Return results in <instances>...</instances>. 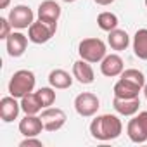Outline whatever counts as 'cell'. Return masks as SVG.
I'll return each mask as SVG.
<instances>
[{
    "label": "cell",
    "mask_w": 147,
    "mask_h": 147,
    "mask_svg": "<svg viewBox=\"0 0 147 147\" xmlns=\"http://www.w3.org/2000/svg\"><path fill=\"white\" fill-rule=\"evenodd\" d=\"M123 131V123L118 116L114 114H100L90 123V133L95 140L107 142L114 140L121 135Z\"/></svg>",
    "instance_id": "obj_1"
},
{
    "label": "cell",
    "mask_w": 147,
    "mask_h": 147,
    "mask_svg": "<svg viewBox=\"0 0 147 147\" xmlns=\"http://www.w3.org/2000/svg\"><path fill=\"white\" fill-rule=\"evenodd\" d=\"M36 83L35 73L30 69H19L16 71L11 82H9V94L16 99H23L24 95H28L30 92H33Z\"/></svg>",
    "instance_id": "obj_2"
},
{
    "label": "cell",
    "mask_w": 147,
    "mask_h": 147,
    "mask_svg": "<svg viewBox=\"0 0 147 147\" xmlns=\"http://www.w3.org/2000/svg\"><path fill=\"white\" fill-rule=\"evenodd\" d=\"M106 43L100 40V38H85L80 42L78 45V54L83 61L90 62V64H95V62H100L107 54H106Z\"/></svg>",
    "instance_id": "obj_3"
},
{
    "label": "cell",
    "mask_w": 147,
    "mask_h": 147,
    "mask_svg": "<svg viewBox=\"0 0 147 147\" xmlns=\"http://www.w3.org/2000/svg\"><path fill=\"white\" fill-rule=\"evenodd\" d=\"M57 31V23H45L42 19L33 21V24L28 28V38L31 43L42 45L47 43Z\"/></svg>",
    "instance_id": "obj_4"
},
{
    "label": "cell",
    "mask_w": 147,
    "mask_h": 147,
    "mask_svg": "<svg viewBox=\"0 0 147 147\" xmlns=\"http://www.w3.org/2000/svg\"><path fill=\"white\" fill-rule=\"evenodd\" d=\"M126 135H128V138L133 144H144V142H147V111L133 114V118L128 121Z\"/></svg>",
    "instance_id": "obj_5"
},
{
    "label": "cell",
    "mask_w": 147,
    "mask_h": 147,
    "mask_svg": "<svg viewBox=\"0 0 147 147\" xmlns=\"http://www.w3.org/2000/svg\"><path fill=\"white\" fill-rule=\"evenodd\" d=\"M99 107H100V100L92 92H83V94L76 95V99H75V109L83 118H90V116L97 114Z\"/></svg>",
    "instance_id": "obj_6"
},
{
    "label": "cell",
    "mask_w": 147,
    "mask_h": 147,
    "mask_svg": "<svg viewBox=\"0 0 147 147\" xmlns=\"http://www.w3.org/2000/svg\"><path fill=\"white\" fill-rule=\"evenodd\" d=\"M9 21L12 24V28L16 30H26L33 24L35 21V14L28 5H16L11 9L9 12Z\"/></svg>",
    "instance_id": "obj_7"
},
{
    "label": "cell",
    "mask_w": 147,
    "mask_h": 147,
    "mask_svg": "<svg viewBox=\"0 0 147 147\" xmlns=\"http://www.w3.org/2000/svg\"><path fill=\"white\" fill-rule=\"evenodd\" d=\"M42 121L47 131H57L66 125V113L59 107H45L42 111Z\"/></svg>",
    "instance_id": "obj_8"
},
{
    "label": "cell",
    "mask_w": 147,
    "mask_h": 147,
    "mask_svg": "<svg viewBox=\"0 0 147 147\" xmlns=\"http://www.w3.org/2000/svg\"><path fill=\"white\" fill-rule=\"evenodd\" d=\"M28 36L19 33V31H12L7 40H5V47H7V54L11 57H21L24 52H26V47H28Z\"/></svg>",
    "instance_id": "obj_9"
},
{
    "label": "cell",
    "mask_w": 147,
    "mask_h": 147,
    "mask_svg": "<svg viewBox=\"0 0 147 147\" xmlns=\"http://www.w3.org/2000/svg\"><path fill=\"white\" fill-rule=\"evenodd\" d=\"M125 69L123 59L118 54H109L100 61V71L102 75L107 78H114V76H121V73Z\"/></svg>",
    "instance_id": "obj_10"
},
{
    "label": "cell",
    "mask_w": 147,
    "mask_h": 147,
    "mask_svg": "<svg viewBox=\"0 0 147 147\" xmlns=\"http://www.w3.org/2000/svg\"><path fill=\"white\" fill-rule=\"evenodd\" d=\"M42 130H45V126H43L42 118L36 114H26L19 121V131L24 137H38L42 133Z\"/></svg>",
    "instance_id": "obj_11"
},
{
    "label": "cell",
    "mask_w": 147,
    "mask_h": 147,
    "mask_svg": "<svg viewBox=\"0 0 147 147\" xmlns=\"http://www.w3.org/2000/svg\"><path fill=\"white\" fill-rule=\"evenodd\" d=\"M19 111H21V102H18L16 97L9 95L0 100V118L4 123H12L19 116Z\"/></svg>",
    "instance_id": "obj_12"
},
{
    "label": "cell",
    "mask_w": 147,
    "mask_h": 147,
    "mask_svg": "<svg viewBox=\"0 0 147 147\" xmlns=\"http://www.w3.org/2000/svg\"><path fill=\"white\" fill-rule=\"evenodd\" d=\"M73 76H75L82 85H90L95 80V75H94V69H92L90 62H87L83 59H80V61H76L73 64Z\"/></svg>",
    "instance_id": "obj_13"
},
{
    "label": "cell",
    "mask_w": 147,
    "mask_h": 147,
    "mask_svg": "<svg viewBox=\"0 0 147 147\" xmlns=\"http://www.w3.org/2000/svg\"><path fill=\"white\" fill-rule=\"evenodd\" d=\"M61 18V5L54 0H45L38 5V19L45 23H57Z\"/></svg>",
    "instance_id": "obj_14"
},
{
    "label": "cell",
    "mask_w": 147,
    "mask_h": 147,
    "mask_svg": "<svg viewBox=\"0 0 147 147\" xmlns=\"http://www.w3.org/2000/svg\"><path fill=\"white\" fill-rule=\"evenodd\" d=\"M113 107L116 109L118 114L121 116H133L138 113L140 107V99L133 97V99H121V97H114L113 100Z\"/></svg>",
    "instance_id": "obj_15"
},
{
    "label": "cell",
    "mask_w": 147,
    "mask_h": 147,
    "mask_svg": "<svg viewBox=\"0 0 147 147\" xmlns=\"http://www.w3.org/2000/svg\"><path fill=\"white\" fill-rule=\"evenodd\" d=\"M73 78L75 76H71L64 69H54L49 75V83H50V87H54L57 90H62V88H69L73 85Z\"/></svg>",
    "instance_id": "obj_16"
},
{
    "label": "cell",
    "mask_w": 147,
    "mask_h": 147,
    "mask_svg": "<svg viewBox=\"0 0 147 147\" xmlns=\"http://www.w3.org/2000/svg\"><path fill=\"white\" fill-rule=\"evenodd\" d=\"M140 90H142V88H138L137 85H133V83H130V82H126V80H123V78H119V80L116 82L114 88H113L114 97H121V99H133V97H138Z\"/></svg>",
    "instance_id": "obj_17"
},
{
    "label": "cell",
    "mask_w": 147,
    "mask_h": 147,
    "mask_svg": "<svg viewBox=\"0 0 147 147\" xmlns=\"http://www.w3.org/2000/svg\"><path fill=\"white\" fill-rule=\"evenodd\" d=\"M107 43L111 45L113 50H125L128 45H130V36L125 30H113L109 31V36H107Z\"/></svg>",
    "instance_id": "obj_18"
},
{
    "label": "cell",
    "mask_w": 147,
    "mask_h": 147,
    "mask_svg": "<svg viewBox=\"0 0 147 147\" xmlns=\"http://www.w3.org/2000/svg\"><path fill=\"white\" fill-rule=\"evenodd\" d=\"M42 109H43V104L36 92H30L21 99V111H24V114H38Z\"/></svg>",
    "instance_id": "obj_19"
},
{
    "label": "cell",
    "mask_w": 147,
    "mask_h": 147,
    "mask_svg": "<svg viewBox=\"0 0 147 147\" xmlns=\"http://www.w3.org/2000/svg\"><path fill=\"white\" fill-rule=\"evenodd\" d=\"M133 54L138 59L147 61V30L145 28L137 30L133 36Z\"/></svg>",
    "instance_id": "obj_20"
},
{
    "label": "cell",
    "mask_w": 147,
    "mask_h": 147,
    "mask_svg": "<svg viewBox=\"0 0 147 147\" xmlns=\"http://www.w3.org/2000/svg\"><path fill=\"white\" fill-rule=\"evenodd\" d=\"M97 26L102 30V31H113V30H116L118 28V16L116 14H113V12H100L99 16H97Z\"/></svg>",
    "instance_id": "obj_21"
},
{
    "label": "cell",
    "mask_w": 147,
    "mask_h": 147,
    "mask_svg": "<svg viewBox=\"0 0 147 147\" xmlns=\"http://www.w3.org/2000/svg\"><path fill=\"white\" fill-rule=\"evenodd\" d=\"M121 78L126 80V82H130V83H133V85H137L138 88H144L145 87V76H144V73L138 71V69H135V67L123 69Z\"/></svg>",
    "instance_id": "obj_22"
},
{
    "label": "cell",
    "mask_w": 147,
    "mask_h": 147,
    "mask_svg": "<svg viewBox=\"0 0 147 147\" xmlns=\"http://www.w3.org/2000/svg\"><path fill=\"white\" fill-rule=\"evenodd\" d=\"M42 104H43V109L45 107H50L54 102H55V92H54V87H42L40 90H36Z\"/></svg>",
    "instance_id": "obj_23"
},
{
    "label": "cell",
    "mask_w": 147,
    "mask_h": 147,
    "mask_svg": "<svg viewBox=\"0 0 147 147\" xmlns=\"http://www.w3.org/2000/svg\"><path fill=\"white\" fill-rule=\"evenodd\" d=\"M11 28H12V24H11L9 18H0V38L2 40H7V36L12 33Z\"/></svg>",
    "instance_id": "obj_24"
},
{
    "label": "cell",
    "mask_w": 147,
    "mask_h": 147,
    "mask_svg": "<svg viewBox=\"0 0 147 147\" xmlns=\"http://www.w3.org/2000/svg\"><path fill=\"white\" fill-rule=\"evenodd\" d=\"M43 147V144H42V140H38L36 137H26L21 144H19V147Z\"/></svg>",
    "instance_id": "obj_25"
},
{
    "label": "cell",
    "mask_w": 147,
    "mask_h": 147,
    "mask_svg": "<svg viewBox=\"0 0 147 147\" xmlns=\"http://www.w3.org/2000/svg\"><path fill=\"white\" fill-rule=\"evenodd\" d=\"M95 4H99V5H111L114 0H94Z\"/></svg>",
    "instance_id": "obj_26"
},
{
    "label": "cell",
    "mask_w": 147,
    "mask_h": 147,
    "mask_svg": "<svg viewBox=\"0 0 147 147\" xmlns=\"http://www.w3.org/2000/svg\"><path fill=\"white\" fill-rule=\"evenodd\" d=\"M11 4V0H0V9H7Z\"/></svg>",
    "instance_id": "obj_27"
},
{
    "label": "cell",
    "mask_w": 147,
    "mask_h": 147,
    "mask_svg": "<svg viewBox=\"0 0 147 147\" xmlns=\"http://www.w3.org/2000/svg\"><path fill=\"white\" fill-rule=\"evenodd\" d=\"M144 95H145V99H147V83H145V87H144Z\"/></svg>",
    "instance_id": "obj_28"
},
{
    "label": "cell",
    "mask_w": 147,
    "mask_h": 147,
    "mask_svg": "<svg viewBox=\"0 0 147 147\" xmlns=\"http://www.w3.org/2000/svg\"><path fill=\"white\" fill-rule=\"evenodd\" d=\"M62 2H67V4H71V2H76V0H62Z\"/></svg>",
    "instance_id": "obj_29"
},
{
    "label": "cell",
    "mask_w": 147,
    "mask_h": 147,
    "mask_svg": "<svg viewBox=\"0 0 147 147\" xmlns=\"http://www.w3.org/2000/svg\"><path fill=\"white\" fill-rule=\"evenodd\" d=\"M145 7H147V0H145Z\"/></svg>",
    "instance_id": "obj_30"
}]
</instances>
